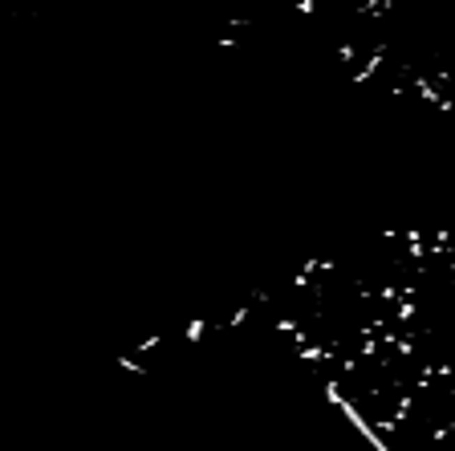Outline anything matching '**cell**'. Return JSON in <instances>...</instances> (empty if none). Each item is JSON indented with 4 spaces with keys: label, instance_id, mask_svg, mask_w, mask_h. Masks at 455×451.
I'll list each match as a JSON object with an SVG mask.
<instances>
[{
    "label": "cell",
    "instance_id": "1",
    "mask_svg": "<svg viewBox=\"0 0 455 451\" xmlns=\"http://www.w3.org/2000/svg\"><path fill=\"white\" fill-rule=\"evenodd\" d=\"M236 45L455 110V0H187Z\"/></svg>",
    "mask_w": 455,
    "mask_h": 451
},
{
    "label": "cell",
    "instance_id": "2",
    "mask_svg": "<svg viewBox=\"0 0 455 451\" xmlns=\"http://www.w3.org/2000/svg\"><path fill=\"white\" fill-rule=\"evenodd\" d=\"M45 4L49 0H0V37L13 33V29H21V24L29 21V17H37Z\"/></svg>",
    "mask_w": 455,
    "mask_h": 451
}]
</instances>
